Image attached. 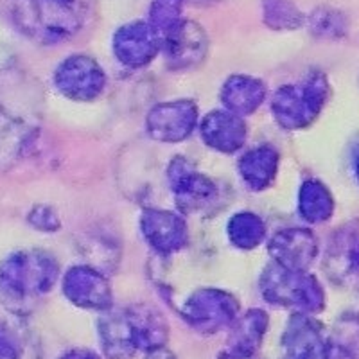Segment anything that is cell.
<instances>
[{
    "label": "cell",
    "instance_id": "obj_1",
    "mask_svg": "<svg viewBox=\"0 0 359 359\" xmlns=\"http://www.w3.org/2000/svg\"><path fill=\"white\" fill-rule=\"evenodd\" d=\"M57 277L60 264L49 252L18 250L0 264V298L15 313H24L53 291Z\"/></svg>",
    "mask_w": 359,
    "mask_h": 359
},
{
    "label": "cell",
    "instance_id": "obj_2",
    "mask_svg": "<svg viewBox=\"0 0 359 359\" xmlns=\"http://www.w3.org/2000/svg\"><path fill=\"white\" fill-rule=\"evenodd\" d=\"M11 17L25 38L40 45H56L81 31L86 6L83 0H13Z\"/></svg>",
    "mask_w": 359,
    "mask_h": 359
},
{
    "label": "cell",
    "instance_id": "obj_3",
    "mask_svg": "<svg viewBox=\"0 0 359 359\" xmlns=\"http://www.w3.org/2000/svg\"><path fill=\"white\" fill-rule=\"evenodd\" d=\"M259 290L268 304L293 309V313L316 314L325 309V291L314 275L268 264L259 278Z\"/></svg>",
    "mask_w": 359,
    "mask_h": 359
},
{
    "label": "cell",
    "instance_id": "obj_4",
    "mask_svg": "<svg viewBox=\"0 0 359 359\" xmlns=\"http://www.w3.org/2000/svg\"><path fill=\"white\" fill-rule=\"evenodd\" d=\"M331 94L325 74L314 70L300 83L284 85L271 97L275 123L287 131L306 130L318 118Z\"/></svg>",
    "mask_w": 359,
    "mask_h": 359
},
{
    "label": "cell",
    "instance_id": "obj_5",
    "mask_svg": "<svg viewBox=\"0 0 359 359\" xmlns=\"http://www.w3.org/2000/svg\"><path fill=\"white\" fill-rule=\"evenodd\" d=\"M180 316L200 334L212 336L232 327L239 318V302L229 291L205 287L185 300L180 307Z\"/></svg>",
    "mask_w": 359,
    "mask_h": 359
},
{
    "label": "cell",
    "instance_id": "obj_6",
    "mask_svg": "<svg viewBox=\"0 0 359 359\" xmlns=\"http://www.w3.org/2000/svg\"><path fill=\"white\" fill-rule=\"evenodd\" d=\"M282 359H343L325 327L311 314L293 313L280 339Z\"/></svg>",
    "mask_w": 359,
    "mask_h": 359
},
{
    "label": "cell",
    "instance_id": "obj_7",
    "mask_svg": "<svg viewBox=\"0 0 359 359\" xmlns=\"http://www.w3.org/2000/svg\"><path fill=\"white\" fill-rule=\"evenodd\" d=\"M54 86L72 101L88 102L102 94L107 86V74L94 57L72 54L54 70Z\"/></svg>",
    "mask_w": 359,
    "mask_h": 359
},
{
    "label": "cell",
    "instance_id": "obj_8",
    "mask_svg": "<svg viewBox=\"0 0 359 359\" xmlns=\"http://www.w3.org/2000/svg\"><path fill=\"white\" fill-rule=\"evenodd\" d=\"M168 184L182 212L205 210L219 196V189L208 176L192 168L184 156H175L168 168Z\"/></svg>",
    "mask_w": 359,
    "mask_h": 359
},
{
    "label": "cell",
    "instance_id": "obj_9",
    "mask_svg": "<svg viewBox=\"0 0 359 359\" xmlns=\"http://www.w3.org/2000/svg\"><path fill=\"white\" fill-rule=\"evenodd\" d=\"M163 38L147 20L128 22L111 38L114 56L128 69H142L162 53Z\"/></svg>",
    "mask_w": 359,
    "mask_h": 359
},
{
    "label": "cell",
    "instance_id": "obj_10",
    "mask_svg": "<svg viewBox=\"0 0 359 359\" xmlns=\"http://www.w3.org/2000/svg\"><path fill=\"white\" fill-rule=\"evenodd\" d=\"M327 277L338 286H359V223L343 224L331 236L323 255Z\"/></svg>",
    "mask_w": 359,
    "mask_h": 359
},
{
    "label": "cell",
    "instance_id": "obj_11",
    "mask_svg": "<svg viewBox=\"0 0 359 359\" xmlns=\"http://www.w3.org/2000/svg\"><path fill=\"white\" fill-rule=\"evenodd\" d=\"M198 126L196 102L189 99L160 102L146 117V131L156 142L178 144L194 133Z\"/></svg>",
    "mask_w": 359,
    "mask_h": 359
},
{
    "label": "cell",
    "instance_id": "obj_12",
    "mask_svg": "<svg viewBox=\"0 0 359 359\" xmlns=\"http://www.w3.org/2000/svg\"><path fill=\"white\" fill-rule=\"evenodd\" d=\"M62 291L70 304L81 309L107 313L114 307L110 282L92 266H72L63 275Z\"/></svg>",
    "mask_w": 359,
    "mask_h": 359
},
{
    "label": "cell",
    "instance_id": "obj_13",
    "mask_svg": "<svg viewBox=\"0 0 359 359\" xmlns=\"http://www.w3.org/2000/svg\"><path fill=\"white\" fill-rule=\"evenodd\" d=\"M140 230L147 246L162 257L189 245L187 221L172 210L146 208L140 216Z\"/></svg>",
    "mask_w": 359,
    "mask_h": 359
},
{
    "label": "cell",
    "instance_id": "obj_14",
    "mask_svg": "<svg viewBox=\"0 0 359 359\" xmlns=\"http://www.w3.org/2000/svg\"><path fill=\"white\" fill-rule=\"evenodd\" d=\"M208 50V36L205 29L194 20L180 22L163 36L162 53L168 67L172 70H185L200 65Z\"/></svg>",
    "mask_w": 359,
    "mask_h": 359
},
{
    "label": "cell",
    "instance_id": "obj_15",
    "mask_svg": "<svg viewBox=\"0 0 359 359\" xmlns=\"http://www.w3.org/2000/svg\"><path fill=\"white\" fill-rule=\"evenodd\" d=\"M268 252L275 264L287 269L307 271L318 257V241L307 229H284L268 241Z\"/></svg>",
    "mask_w": 359,
    "mask_h": 359
},
{
    "label": "cell",
    "instance_id": "obj_16",
    "mask_svg": "<svg viewBox=\"0 0 359 359\" xmlns=\"http://www.w3.org/2000/svg\"><path fill=\"white\" fill-rule=\"evenodd\" d=\"M201 140L214 151L232 155L245 147L248 126L245 118L229 110H214L205 115L200 123Z\"/></svg>",
    "mask_w": 359,
    "mask_h": 359
},
{
    "label": "cell",
    "instance_id": "obj_17",
    "mask_svg": "<svg viewBox=\"0 0 359 359\" xmlns=\"http://www.w3.org/2000/svg\"><path fill=\"white\" fill-rule=\"evenodd\" d=\"M99 343L108 359H131L139 351L135 329L126 307L102 313L97 322Z\"/></svg>",
    "mask_w": 359,
    "mask_h": 359
},
{
    "label": "cell",
    "instance_id": "obj_18",
    "mask_svg": "<svg viewBox=\"0 0 359 359\" xmlns=\"http://www.w3.org/2000/svg\"><path fill=\"white\" fill-rule=\"evenodd\" d=\"M33 123L18 110L0 101V171L18 162L33 140Z\"/></svg>",
    "mask_w": 359,
    "mask_h": 359
},
{
    "label": "cell",
    "instance_id": "obj_19",
    "mask_svg": "<svg viewBox=\"0 0 359 359\" xmlns=\"http://www.w3.org/2000/svg\"><path fill=\"white\" fill-rule=\"evenodd\" d=\"M266 95H268L266 83L253 76H246V74L230 76L223 83L219 92L224 110L232 111L239 117L257 111L262 102L266 101Z\"/></svg>",
    "mask_w": 359,
    "mask_h": 359
},
{
    "label": "cell",
    "instance_id": "obj_20",
    "mask_svg": "<svg viewBox=\"0 0 359 359\" xmlns=\"http://www.w3.org/2000/svg\"><path fill=\"white\" fill-rule=\"evenodd\" d=\"M280 156L271 146L252 147L239 158L237 169L246 187L253 192H261L273 184L278 172Z\"/></svg>",
    "mask_w": 359,
    "mask_h": 359
},
{
    "label": "cell",
    "instance_id": "obj_21",
    "mask_svg": "<svg viewBox=\"0 0 359 359\" xmlns=\"http://www.w3.org/2000/svg\"><path fill=\"white\" fill-rule=\"evenodd\" d=\"M268 323V314L262 309H250L239 316L230 327L226 352L236 355H257Z\"/></svg>",
    "mask_w": 359,
    "mask_h": 359
},
{
    "label": "cell",
    "instance_id": "obj_22",
    "mask_svg": "<svg viewBox=\"0 0 359 359\" xmlns=\"http://www.w3.org/2000/svg\"><path fill=\"white\" fill-rule=\"evenodd\" d=\"M126 311L135 329L140 352L165 347L169 338V327L158 309L147 306V304H135V306H128Z\"/></svg>",
    "mask_w": 359,
    "mask_h": 359
},
{
    "label": "cell",
    "instance_id": "obj_23",
    "mask_svg": "<svg viewBox=\"0 0 359 359\" xmlns=\"http://www.w3.org/2000/svg\"><path fill=\"white\" fill-rule=\"evenodd\" d=\"M334 198L325 184L320 180L309 178L300 185L298 191V214L304 221L313 224L325 223L334 214Z\"/></svg>",
    "mask_w": 359,
    "mask_h": 359
},
{
    "label": "cell",
    "instance_id": "obj_24",
    "mask_svg": "<svg viewBox=\"0 0 359 359\" xmlns=\"http://www.w3.org/2000/svg\"><path fill=\"white\" fill-rule=\"evenodd\" d=\"M229 241L239 250H255L266 239V224L257 214L237 212L226 224Z\"/></svg>",
    "mask_w": 359,
    "mask_h": 359
},
{
    "label": "cell",
    "instance_id": "obj_25",
    "mask_svg": "<svg viewBox=\"0 0 359 359\" xmlns=\"http://www.w3.org/2000/svg\"><path fill=\"white\" fill-rule=\"evenodd\" d=\"M262 20L273 31H294L302 27L306 17L291 0H261Z\"/></svg>",
    "mask_w": 359,
    "mask_h": 359
},
{
    "label": "cell",
    "instance_id": "obj_26",
    "mask_svg": "<svg viewBox=\"0 0 359 359\" xmlns=\"http://www.w3.org/2000/svg\"><path fill=\"white\" fill-rule=\"evenodd\" d=\"M311 34L322 40H338L347 33V18L334 8H316L307 18Z\"/></svg>",
    "mask_w": 359,
    "mask_h": 359
},
{
    "label": "cell",
    "instance_id": "obj_27",
    "mask_svg": "<svg viewBox=\"0 0 359 359\" xmlns=\"http://www.w3.org/2000/svg\"><path fill=\"white\" fill-rule=\"evenodd\" d=\"M331 339L343 359H359V314H341L336 320Z\"/></svg>",
    "mask_w": 359,
    "mask_h": 359
},
{
    "label": "cell",
    "instance_id": "obj_28",
    "mask_svg": "<svg viewBox=\"0 0 359 359\" xmlns=\"http://www.w3.org/2000/svg\"><path fill=\"white\" fill-rule=\"evenodd\" d=\"M185 0H153L149 6V24L162 38L184 20Z\"/></svg>",
    "mask_w": 359,
    "mask_h": 359
},
{
    "label": "cell",
    "instance_id": "obj_29",
    "mask_svg": "<svg viewBox=\"0 0 359 359\" xmlns=\"http://www.w3.org/2000/svg\"><path fill=\"white\" fill-rule=\"evenodd\" d=\"M27 223L33 229L40 230V232H56L62 226L60 216H57L56 210L53 207H49V205H36L27 214Z\"/></svg>",
    "mask_w": 359,
    "mask_h": 359
},
{
    "label": "cell",
    "instance_id": "obj_30",
    "mask_svg": "<svg viewBox=\"0 0 359 359\" xmlns=\"http://www.w3.org/2000/svg\"><path fill=\"white\" fill-rule=\"evenodd\" d=\"M22 347L15 332L0 322V359H20Z\"/></svg>",
    "mask_w": 359,
    "mask_h": 359
},
{
    "label": "cell",
    "instance_id": "obj_31",
    "mask_svg": "<svg viewBox=\"0 0 359 359\" xmlns=\"http://www.w3.org/2000/svg\"><path fill=\"white\" fill-rule=\"evenodd\" d=\"M60 359H99V355L88 348H72V351L65 352Z\"/></svg>",
    "mask_w": 359,
    "mask_h": 359
},
{
    "label": "cell",
    "instance_id": "obj_32",
    "mask_svg": "<svg viewBox=\"0 0 359 359\" xmlns=\"http://www.w3.org/2000/svg\"><path fill=\"white\" fill-rule=\"evenodd\" d=\"M146 359H176V355L168 347H160L146 352Z\"/></svg>",
    "mask_w": 359,
    "mask_h": 359
},
{
    "label": "cell",
    "instance_id": "obj_33",
    "mask_svg": "<svg viewBox=\"0 0 359 359\" xmlns=\"http://www.w3.org/2000/svg\"><path fill=\"white\" fill-rule=\"evenodd\" d=\"M217 359H261L257 355H236V354H230V352H221L219 358Z\"/></svg>",
    "mask_w": 359,
    "mask_h": 359
},
{
    "label": "cell",
    "instance_id": "obj_34",
    "mask_svg": "<svg viewBox=\"0 0 359 359\" xmlns=\"http://www.w3.org/2000/svg\"><path fill=\"white\" fill-rule=\"evenodd\" d=\"M352 165H354V176L359 184V144L354 147V162H352Z\"/></svg>",
    "mask_w": 359,
    "mask_h": 359
},
{
    "label": "cell",
    "instance_id": "obj_35",
    "mask_svg": "<svg viewBox=\"0 0 359 359\" xmlns=\"http://www.w3.org/2000/svg\"><path fill=\"white\" fill-rule=\"evenodd\" d=\"M191 2H196V4H217V2H223V0H191Z\"/></svg>",
    "mask_w": 359,
    "mask_h": 359
}]
</instances>
